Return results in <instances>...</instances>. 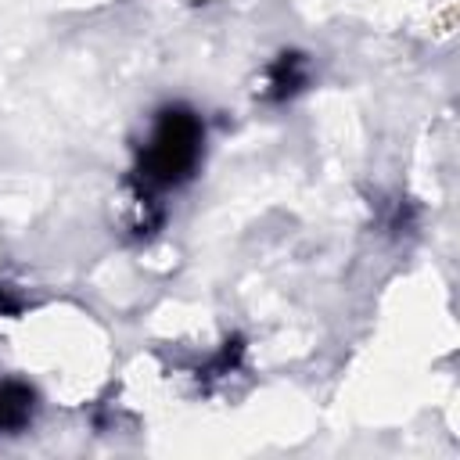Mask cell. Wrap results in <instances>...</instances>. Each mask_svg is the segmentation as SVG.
Returning <instances> with one entry per match:
<instances>
[{
	"label": "cell",
	"mask_w": 460,
	"mask_h": 460,
	"mask_svg": "<svg viewBox=\"0 0 460 460\" xmlns=\"http://www.w3.org/2000/svg\"><path fill=\"white\" fill-rule=\"evenodd\" d=\"M205 129L187 108H165L140 151V180L147 187H176L201 158Z\"/></svg>",
	"instance_id": "obj_1"
},
{
	"label": "cell",
	"mask_w": 460,
	"mask_h": 460,
	"mask_svg": "<svg viewBox=\"0 0 460 460\" xmlns=\"http://www.w3.org/2000/svg\"><path fill=\"white\" fill-rule=\"evenodd\" d=\"M32 410V392L25 385H4L0 388V431L22 428Z\"/></svg>",
	"instance_id": "obj_2"
},
{
	"label": "cell",
	"mask_w": 460,
	"mask_h": 460,
	"mask_svg": "<svg viewBox=\"0 0 460 460\" xmlns=\"http://www.w3.org/2000/svg\"><path fill=\"white\" fill-rule=\"evenodd\" d=\"M305 79V72H302V61L295 58V54H284L280 61H277V75H273V86H277V93L284 97V93H291L298 83Z\"/></svg>",
	"instance_id": "obj_3"
}]
</instances>
